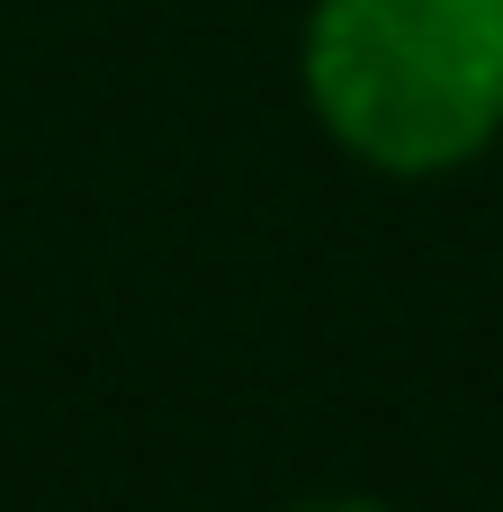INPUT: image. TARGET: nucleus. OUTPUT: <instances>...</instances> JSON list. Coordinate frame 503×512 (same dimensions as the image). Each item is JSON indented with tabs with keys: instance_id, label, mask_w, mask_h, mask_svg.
Returning <instances> with one entry per match:
<instances>
[{
	"instance_id": "f257e3e1",
	"label": "nucleus",
	"mask_w": 503,
	"mask_h": 512,
	"mask_svg": "<svg viewBox=\"0 0 503 512\" xmlns=\"http://www.w3.org/2000/svg\"><path fill=\"white\" fill-rule=\"evenodd\" d=\"M306 90L378 171H450L503 126V0H315Z\"/></svg>"
},
{
	"instance_id": "f03ea898",
	"label": "nucleus",
	"mask_w": 503,
	"mask_h": 512,
	"mask_svg": "<svg viewBox=\"0 0 503 512\" xmlns=\"http://www.w3.org/2000/svg\"><path fill=\"white\" fill-rule=\"evenodd\" d=\"M297 512H387V504H297Z\"/></svg>"
}]
</instances>
